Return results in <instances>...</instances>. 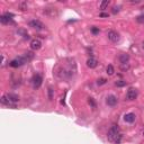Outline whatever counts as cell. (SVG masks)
<instances>
[{
    "label": "cell",
    "instance_id": "cell-22",
    "mask_svg": "<svg viewBox=\"0 0 144 144\" xmlns=\"http://www.w3.org/2000/svg\"><path fill=\"white\" fill-rule=\"evenodd\" d=\"M88 103H89V105L91 106L92 108H96V103H95L94 98H89V99H88Z\"/></svg>",
    "mask_w": 144,
    "mask_h": 144
},
{
    "label": "cell",
    "instance_id": "cell-20",
    "mask_svg": "<svg viewBox=\"0 0 144 144\" xmlns=\"http://www.w3.org/2000/svg\"><path fill=\"white\" fill-rule=\"evenodd\" d=\"M117 87H124V86H126V81H123V80H119V81H116L115 83Z\"/></svg>",
    "mask_w": 144,
    "mask_h": 144
},
{
    "label": "cell",
    "instance_id": "cell-11",
    "mask_svg": "<svg viewBox=\"0 0 144 144\" xmlns=\"http://www.w3.org/2000/svg\"><path fill=\"white\" fill-rule=\"evenodd\" d=\"M135 114H133V113H128V114H126V115L124 116V120L126 123H133L134 120H135Z\"/></svg>",
    "mask_w": 144,
    "mask_h": 144
},
{
    "label": "cell",
    "instance_id": "cell-1",
    "mask_svg": "<svg viewBox=\"0 0 144 144\" xmlns=\"http://www.w3.org/2000/svg\"><path fill=\"white\" fill-rule=\"evenodd\" d=\"M107 137H108L109 141H111V142H115V144H119L120 143L122 135H120V133H119V128H118L116 125H114V126L108 131Z\"/></svg>",
    "mask_w": 144,
    "mask_h": 144
},
{
    "label": "cell",
    "instance_id": "cell-17",
    "mask_svg": "<svg viewBox=\"0 0 144 144\" xmlns=\"http://www.w3.org/2000/svg\"><path fill=\"white\" fill-rule=\"evenodd\" d=\"M18 7H19L20 10H27V8H28V5H27V2L23 1V2H19V5H18Z\"/></svg>",
    "mask_w": 144,
    "mask_h": 144
},
{
    "label": "cell",
    "instance_id": "cell-8",
    "mask_svg": "<svg viewBox=\"0 0 144 144\" xmlns=\"http://www.w3.org/2000/svg\"><path fill=\"white\" fill-rule=\"evenodd\" d=\"M42 47V42L39 41V39H33V41L31 42V48L33 51H37V50H39V48Z\"/></svg>",
    "mask_w": 144,
    "mask_h": 144
},
{
    "label": "cell",
    "instance_id": "cell-10",
    "mask_svg": "<svg viewBox=\"0 0 144 144\" xmlns=\"http://www.w3.org/2000/svg\"><path fill=\"white\" fill-rule=\"evenodd\" d=\"M98 65V61H97L95 57H90V59L87 60V66L90 69H95Z\"/></svg>",
    "mask_w": 144,
    "mask_h": 144
},
{
    "label": "cell",
    "instance_id": "cell-5",
    "mask_svg": "<svg viewBox=\"0 0 144 144\" xmlns=\"http://www.w3.org/2000/svg\"><path fill=\"white\" fill-rule=\"evenodd\" d=\"M136 97H137V90L134 88H129L126 92V98L128 100H134V99H136Z\"/></svg>",
    "mask_w": 144,
    "mask_h": 144
},
{
    "label": "cell",
    "instance_id": "cell-16",
    "mask_svg": "<svg viewBox=\"0 0 144 144\" xmlns=\"http://www.w3.org/2000/svg\"><path fill=\"white\" fill-rule=\"evenodd\" d=\"M34 56H35V54H34L33 52H26V53H25V55H24L25 60H26L27 62H28V61H32V60L34 59Z\"/></svg>",
    "mask_w": 144,
    "mask_h": 144
},
{
    "label": "cell",
    "instance_id": "cell-25",
    "mask_svg": "<svg viewBox=\"0 0 144 144\" xmlns=\"http://www.w3.org/2000/svg\"><path fill=\"white\" fill-rule=\"evenodd\" d=\"M128 69H129L128 63H126V64H122V70H123V71H126V70H128Z\"/></svg>",
    "mask_w": 144,
    "mask_h": 144
},
{
    "label": "cell",
    "instance_id": "cell-3",
    "mask_svg": "<svg viewBox=\"0 0 144 144\" xmlns=\"http://www.w3.org/2000/svg\"><path fill=\"white\" fill-rule=\"evenodd\" d=\"M42 82H43V78H42L39 74H35V76L32 78V85H33L34 89H38L42 86Z\"/></svg>",
    "mask_w": 144,
    "mask_h": 144
},
{
    "label": "cell",
    "instance_id": "cell-18",
    "mask_svg": "<svg viewBox=\"0 0 144 144\" xmlns=\"http://www.w3.org/2000/svg\"><path fill=\"white\" fill-rule=\"evenodd\" d=\"M106 72H107L108 76H113L114 72H115V70H114V66L111 65V64H109V65L107 66V69H106Z\"/></svg>",
    "mask_w": 144,
    "mask_h": 144
},
{
    "label": "cell",
    "instance_id": "cell-23",
    "mask_svg": "<svg viewBox=\"0 0 144 144\" xmlns=\"http://www.w3.org/2000/svg\"><path fill=\"white\" fill-rule=\"evenodd\" d=\"M48 99H50V100L53 99V89L52 88H48Z\"/></svg>",
    "mask_w": 144,
    "mask_h": 144
},
{
    "label": "cell",
    "instance_id": "cell-28",
    "mask_svg": "<svg viewBox=\"0 0 144 144\" xmlns=\"http://www.w3.org/2000/svg\"><path fill=\"white\" fill-rule=\"evenodd\" d=\"M100 17H108V14H106V13H101V14H100Z\"/></svg>",
    "mask_w": 144,
    "mask_h": 144
},
{
    "label": "cell",
    "instance_id": "cell-26",
    "mask_svg": "<svg viewBox=\"0 0 144 144\" xmlns=\"http://www.w3.org/2000/svg\"><path fill=\"white\" fill-rule=\"evenodd\" d=\"M91 32H92V34H95V35H96V34L99 33V28H97V27H92Z\"/></svg>",
    "mask_w": 144,
    "mask_h": 144
},
{
    "label": "cell",
    "instance_id": "cell-2",
    "mask_svg": "<svg viewBox=\"0 0 144 144\" xmlns=\"http://www.w3.org/2000/svg\"><path fill=\"white\" fill-rule=\"evenodd\" d=\"M26 62H27V61L25 60L24 56H19V57H16V59H14L13 61H10L9 65H10L11 68H19V66L24 65Z\"/></svg>",
    "mask_w": 144,
    "mask_h": 144
},
{
    "label": "cell",
    "instance_id": "cell-12",
    "mask_svg": "<svg viewBox=\"0 0 144 144\" xmlns=\"http://www.w3.org/2000/svg\"><path fill=\"white\" fill-rule=\"evenodd\" d=\"M6 97L9 99V101H11L13 104L17 103V101H19V97H18V95H15V94H7Z\"/></svg>",
    "mask_w": 144,
    "mask_h": 144
},
{
    "label": "cell",
    "instance_id": "cell-24",
    "mask_svg": "<svg viewBox=\"0 0 144 144\" xmlns=\"http://www.w3.org/2000/svg\"><path fill=\"white\" fill-rule=\"evenodd\" d=\"M119 8H120L119 6H114L113 7V14H117L118 11H119Z\"/></svg>",
    "mask_w": 144,
    "mask_h": 144
},
{
    "label": "cell",
    "instance_id": "cell-30",
    "mask_svg": "<svg viewBox=\"0 0 144 144\" xmlns=\"http://www.w3.org/2000/svg\"><path fill=\"white\" fill-rule=\"evenodd\" d=\"M143 135H144V132H143Z\"/></svg>",
    "mask_w": 144,
    "mask_h": 144
},
{
    "label": "cell",
    "instance_id": "cell-27",
    "mask_svg": "<svg viewBox=\"0 0 144 144\" xmlns=\"http://www.w3.org/2000/svg\"><path fill=\"white\" fill-rule=\"evenodd\" d=\"M4 15L6 16V17L10 18V19H13V17H14V16H15V15H14V14H11V13H5Z\"/></svg>",
    "mask_w": 144,
    "mask_h": 144
},
{
    "label": "cell",
    "instance_id": "cell-29",
    "mask_svg": "<svg viewBox=\"0 0 144 144\" xmlns=\"http://www.w3.org/2000/svg\"><path fill=\"white\" fill-rule=\"evenodd\" d=\"M143 48H144V42H143Z\"/></svg>",
    "mask_w": 144,
    "mask_h": 144
},
{
    "label": "cell",
    "instance_id": "cell-6",
    "mask_svg": "<svg viewBox=\"0 0 144 144\" xmlns=\"http://www.w3.org/2000/svg\"><path fill=\"white\" fill-rule=\"evenodd\" d=\"M29 26L33 27V28H35V29H38V31H41V29H43L44 27H45L43 23L39 22V20H36V19L31 20V22H29Z\"/></svg>",
    "mask_w": 144,
    "mask_h": 144
},
{
    "label": "cell",
    "instance_id": "cell-19",
    "mask_svg": "<svg viewBox=\"0 0 144 144\" xmlns=\"http://www.w3.org/2000/svg\"><path fill=\"white\" fill-rule=\"evenodd\" d=\"M106 82H107V80H106L105 78H100V79L97 80V85H98V86H103V85H105Z\"/></svg>",
    "mask_w": 144,
    "mask_h": 144
},
{
    "label": "cell",
    "instance_id": "cell-9",
    "mask_svg": "<svg viewBox=\"0 0 144 144\" xmlns=\"http://www.w3.org/2000/svg\"><path fill=\"white\" fill-rule=\"evenodd\" d=\"M44 14H45L46 16H48V17H56L57 16V11L55 8H45V10H44Z\"/></svg>",
    "mask_w": 144,
    "mask_h": 144
},
{
    "label": "cell",
    "instance_id": "cell-14",
    "mask_svg": "<svg viewBox=\"0 0 144 144\" xmlns=\"http://www.w3.org/2000/svg\"><path fill=\"white\" fill-rule=\"evenodd\" d=\"M128 60H129V55L128 54H120L119 55V62H120V64L128 63Z\"/></svg>",
    "mask_w": 144,
    "mask_h": 144
},
{
    "label": "cell",
    "instance_id": "cell-13",
    "mask_svg": "<svg viewBox=\"0 0 144 144\" xmlns=\"http://www.w3.org/2000/svg\"><path fill=\"white\" fill-rule=\"evenodd\" d=\"M1 104L2 105H6V106H9V107H13V108H16V105L15 104H13L11 101H9V99L7 98L6 96H4L1 98Z\"/></svg>",
    "mask_w": 144,
    "mask_h": 144
},
{
    "label": "cell",
    "instance_id": "cell-4",
    "mask_svg": "<svg viewBox=\"0 0 144 144\" xmlns=\"http://www.w3.org/2000/svg\"><path fill=\"white\" fill-rule=\"evenodd\" d=\"M107 36H108L109 41L113 42V43H117V42L120 39L119 34H118L117 32H115V31H109L108 34H107Z\"/></svg>",
    "mask_w": 144,
    "mask_h": 144
},
{
    "label": "cell",
    "instance_id": "cell-21",
    "mask_svg": "<svg viewBox=\"0 0 144 144\" xmlns=\"http://www.w3.org/2000/svg\"><path fill=\"white\" fill-rule=\"evenodd\" d=\"M109 5V1L108 0H105V1H103L100 4V9H106V7H107Z\"/></svg>",
    "mask_w": 144,
    "mask_h": 144
},
{
    "label": "cell",
    "instance_id": "cell-15",
    "mask_svg": "<svg viewBox=\"0 0 144 144\" xmlns=\"http://www.w3.org/2000/svg\"><path fill=\"white\" fill-rule=\"evenodd\" d=\"M0 22H1V24H4V25H7V24H9V23H14L13 20L10 19V18L6 17L5 15L0 16Z\"/></svg>",
    "mask_w": 144,
    "mask_h": 144
},
{
    "label": "cell",
    "instance_id": "cell-7",
    "mask_svg": "<svg viewBox=\"0 0 144 144\" xmlns=\"http://www.w3.org/2000/svg\"><path fill=\"white\" fill-rule=\"evenodd\" d=\"M118 99L117 97H115L114 95H110V96H108L107 98H106V104H107L108 106H110V107H114V106L117 104Z\"/></svg>",
    "mask_w": 144,
    "mask_h": 144
}]
</instances>
